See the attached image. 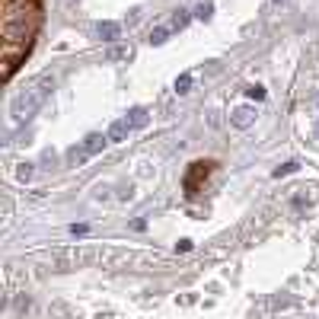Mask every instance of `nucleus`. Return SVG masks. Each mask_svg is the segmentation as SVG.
Wrapping results in <instances>:
<instances>
[{
    "label": "nucleus",
    "mask_w": 319,
    "mask_h": 319,
    "mask_svg": "<svg viewBox=\"0 0 319 319\" xmlns=\"http://www.w3.org/2000/svg\"><path fill=\"white\" fill-rule=\"evenodd\" d=\"M188 23H192V13H188V10H176V13H172L169 29H172V32H182V29H185Z\"/></svg>",
    "instance_id": "9"
},
{
    "label": "nucleus",
    "mask_w": 319,
    "mask_h": 319,
    "mask_svg": "<svg viewBox=\"0 0 319 319\" xmlns=\"http://www.w3.org/2000/svg\"><path fill=\"white\" fill-rule=\"evenodd\" d=\"M192 16H195V19H201V23H211V19H214V4H198Z\"/></svg>",
    "instance_id": "11"
},
{
    "label": "nucleus",
    "mask_w": 319,
    "mask_h": 319,
    "mask_svg": "<svg viewBox=\"0 0 319 319\" xmlns=\"http://www.w3.org/2000/svg\"><path fill=\"white\" fill-rule=\"evenodd\" d=\"M169 32H172L169 26H156V29H150V38L147 42H150V45H163V42L169 38Z\"/></svg>",
    "instance_id": "10"
},
{
    "label": "nucleus",
    "mask_w": 319,
    "mask_h": 319,
    "mask_svg": "<svg viewBox=\"0 0 319 319\" xmlns=\"http://www.w3.org/2000/svg\"><path fill=\"white\" fill-rule=\"evenodd\" d=\"M96 35L103 38V42H115V38L122 35V26L118 23H99L96 26Z\"/></svg>",
    "instance_id": "7"
},
{
    "label": "nucleus",
    "mask_w": 319,
    "mask_h": 319,
    "mask_svg": "<svg viewBox=\"0 0 319 319\" xmlns=\"http://www.w3.org/2000/svg\"><path fill=\"white\" fill-rule=\"evenodd\" d=\"M246 96H249V99H258V103H262V99H265V90H262V86H246Z\"/></svg>",
    "instance_id": "15"
},
{
    "label": "nucleus",
    "mask_w": 319,
    "mask_h": 319,
    "mask_svg": "<svg viewBox=\"0 0 319 319\" xmlns=\"http://www.w3.org/2000/svg\"><path fill=\"white\" fill-rule=\"evenodd\" d=\"M109 144V137H103V134H86V141H83V153L86 156H93V153H99Z\"/></svg>",
    "instance_id": "6"
},
{
    "label": "nucleus",
    "mask_w": 319,
    "mask_h": 319,
    "mask_svg": "<svg viewBox=\"0 0 319 319\" xmlns=\"http://www.w3.org/2000/svg\"><path fill=\"white\" fill-rule=\"evenodd\" d=\"M128 57H131V48H109L106 51V61H128Z\"/></svg>",
    "instance_id": "13"
},
{
    "label": "nucleus",
    "mask_w": 319,
    "mask_h": 319,
    "mask_svg": "<svg viewBox=\"0 0 319 319\" xmlns=\"http://www.w3.org/2000/svg\"><path fill=\"white\" fill-rule=\"evenodd\" d=\"M42 23H45V4L42 0H0V32H4V80H13L16 70L32 54Z\"/></svg>",
    "instance_id": "1"
},
{
    "label": "nucleus",
    "mask_w": 319,
    "mask_h": 319,
    "mask_svg": "<svg viewBox=\"0 0 319 319\" xmlns=\"http://www.w3.org/2000/svg\"><path fill=\"white\" fill-rule=\"evenodd\" d=\"M211 169H214L211 160H198V163H192V169H188V176H185V195H188V198L198 195L195 188H198L201 179H208V172H211Z\"/></svg>",
    "instance_id": "3"
},
{
    "label": "nucleus",
    "mask_w": 319,
    "mask_h": 319,
    "mask_svg": "<svg viewBox=\"0 0 319 319\" xmlns=\"http://www.w3.org/2000/svg\"><path fill=\"white\" fill-rule=\"evenodd\" d=\"M29 176H32V166L23 163V166H19V179H29Z\"/></svg>",
    "instance_id": "16"
},
{
    "label": "nucleus",
    "mask_w": 319,
    "mask_h": 319,
    "mask_svg": "<svg viewBox=\"0 0 319 319\" xmlns=\"http://www.w3.org/2000/svg\"><path fill=\"white\" fill-rule=\"evenodd\" d=\"M54 90V80L51 77H38L35 86H29L26 93H19L16 99H13V106H10V115L16 122H26V118H32V115L42 109V103L48 99V93Z\"/></svg>",
    "instance_id": "2"
},
{
    "label": "nucleus",
    "mask_w": 319,
    "mask_h": 319,
    "mask_svg": "<svg viewBox=\"0 0 319 319\" xmlns=\"http://www.w3.org/2000/svg\"><path fill=\"white\" fill-rule=\"evenodd\" d=\"M125 118H128V125H131V128H144V125L150 122V115H147V109H141V106H137V109L128 112Z\"/></svg>",
    "instance_id": "8"
},
{
    "label": "nucleus",
    "mask_w": 319,
    "mask_h": 319,
    "mask_svg": "<svg viewBox=\"0 0 319 319\" xmlns=\"http://www.w3.org/2000/svg\"><path fill=\"white\" fill-rule=\"evenodd\" d=\"M297 169H300V163H294V160H287V163H281L278 169L271 172V176H274V179H281V176H291V172H297Z\"/></svg>",
    "instance_id": "14"
},
{
    "label": "nucleus",
    "mask_w": 319,
    "mask_h": 319,
    "mask_svg": "<svg viewBox=\"0 0 319 319\" xmlns=\"http://www.w3.org/2000/svg\"><path fill=\"white\" fill-rule=\"evenodd\" d=\"M128 131H131V125H128V118H115V122L109 125L106 137H109V144H122V141L128 137Z\"/></svg>",
    "instance_id": "5"
},
{
    "label": "nucleus",
    "mask_w": 319,
    "mask_h": 319,
    "mask_svg": "<svg viewBox=\"0 0 319 319\" xmlns=\"http://www.w3.org/2000/svg\"><path fill=\"white\" fill-rule=\"evenodd\" d=\"M192 83H195V77H192V74H179V77H176V93H179V96L192 93Z\"/></svg>",
    "instance_id": "12"
},
{
    "label": "nucleus",
    "mask_w": 319,
    "mask_h": 319,
    "mask_svg": "<svg viewBox=\"0 0 319 319\" xmlns=\"http://www.w3.org/2000/svg\"><path fill=\"white\" fill-rule=\"evenodd\" d=\"M313 137H316V141H319V122H316V125H313Z\"/></svg>",
    "instance_id": "17"
},
{
    "label": "nucleus",
    "mask_w": 319,
    "mask_h": 319,
    "mask_svg": "<svg viewBox=\"0 0 319 319\" xmlns=\"http://www.w3.org/2000/svg\"><path fill=\"white\" fill-rule=\"evenodd\" d=\"M255 122V109L252 106H240V109H233V115H230V125L233 128H249Z\"/></svg>",
    "instance_id": "4"
}]
</instances>
